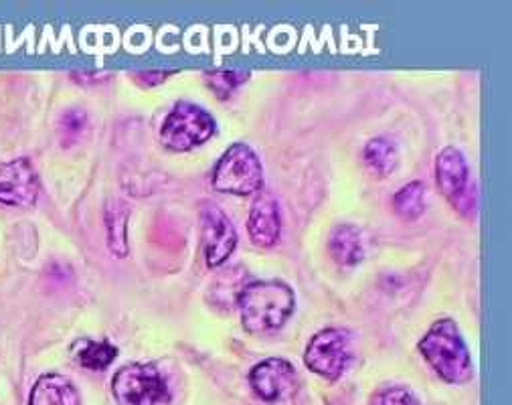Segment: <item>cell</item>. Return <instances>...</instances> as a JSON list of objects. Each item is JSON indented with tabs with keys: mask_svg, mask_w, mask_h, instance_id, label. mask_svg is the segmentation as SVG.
Returning a JSON list of instances; mask_svg holds the SVG:
<instances>
[{
	"mask_svg": "<svg viewBox=\"0 0 512 405\" xmlns=\"http://www.w3.org/2000/svg\"><path fill=\"white\" fill-rule=\"evenodd\" d=\"M365 165L377 177H387L397 167V148L391 140L379 136L367 142L363 150Z\"/></svg>",
	"mask_w": 512,
	"mask_h": 405,
	"instance_id": "14",
	"label": "cell"
},
{
	"mask_svg": "<svg viewBox=\"0 0 512 405\" xmlns=\"http://www.w3.org/2000/svg\"><path fill=\"white\" fill-rule=\"evenodd\" d=\"M247 77H249V71H213V73H207V84L221 100H225L235 88L243 84Z\"/></svg>",
	"mask_w": 512,
	"mask_h": 405,
	"instance_id": "18",
	"label": "cell"
},
{
	"mask_svg": "<svg viewBox=\"0 0 512 405\" xmlns=\"http://www.w3.org/2000/svg\"><path fill=\"white\" fill-rule=\"evenodd\" d=\"M39 197V177L29 158L0 165V203L11 207H33Z\"/></svg>",
	"mask_w": 512,
	"mask_h": 405,
	"instance_id": "9",
	"label": "cell"
},
{
	"mask_svg": "<svg viewBox=\"0 0 512 405\" xmlns=\"http://www.w3.org/2000/svg\"><path fill=\"white\" fill-rule=\"evenodd\" d=\"M118 355V349L108 341H81L77 347V363L85 369L102 371Z\"/></svg>",
	"mask_w": 512,
	"mask_h": 405,
	"instance_id": "17",
	"label": "cell"
},
{
	"mask_svg": "<svg viewBox=\"0 0 512 405\" xmlns=\"http://www.w3.org/2000/svg\"><path fill=\"white\" fill-rule=\"evenodd\" d=\"M425 201H428V189L421 181H411L401 187L393 197V209L401 219H417L425 211Z\"/></svg>",
	"mask_w": 512,
	"mask_h": 405,
	"instance_id": "15",
	"label": "cell"
},
{
	"mask_svg": "<svg viewBox=\"0 0 512 405\" xmlns=\"http://www.w3.org/2000/svg\"><path fill=\"white\" fill-rule=\"evenodd\" d=\"M237 304L243 329L264 335L280 329L292 316L296 296L294 290L280 280H258L243 288Z\"/></svg>",
	"mask_w": 512,
	"mask_h": 405,
	"instance_id": "1",
	"label": "cell"
},
{
	"mask_svg": "<svg viewBox=\"0 0 512 405\" xmlns=\"http://www.w3.org/2000/svg\"><path fill=\"white\" fill-rule=\"evenodd\" d=\"M280 231H282L280 207L270 193H262L251 205L247 233L255 246L270 248L280 239Z\"/></svg>",
	"mask_w": 512,
	"mask_h": 405,
	"instance_id": "11",
	"label": "cell"
},
{
	"mask_svg": "<svg viewBox=\"0 0 512 405\" xmlns=\"http://www.w3.org/2000/svg\"><path fill=\"white\" fill-rule=\"evenodd\" d=\"M436 177L442 195L462 215H472L476 207V191L470 177L466 156L456 146H446L436 158Z\"/></svg>",
	"mask_w": 512,
	"mask_h": 405,
	"instance_id": "6",
	"label": "cell"
},
{
	"mask_svg": "<svg viewBox=\"0 0 512 405\" xmlns=\"http://www.w3.org/2000/svg\"><path fill=\"white\" fill-rule=\"evenodd\" d=\"M328 250L336 264L340 266H357L365 258L363 235L357 225L340 223L332 229L328 239Z\"/></svg>",
	"mask_w": 512,
	"mask_h": 405,
	"instance_id": "12",
	"label": "cell"
},
{
	"mask_svg": "<svg viewBox=\"0 0 512 405\" xmlns=\"http://www.w3.org/2000/svg\"><path fill=\"white\" fill-rule=\"evenodd\" d=\"M419 351L444 381L466 383L472 379L470 349L454 320L442 318L434 322L419 341Z\"/></svg>",
	"mask_w": 512,
	"mask_h": 405,
	"instance_id": "2",
	"label": "cell"
},
{
	"mask_svg": "<svg viewBox=\"0 0 512 405\" xmlns=\"http://www.w3.org/2000/svg\"><path fill=\"white\" fill-rule=\"evenodd\" d=\"M245 270L243 268H229L227 272L219 274V278L215 280V284L211 286V300L221 306V308H229L231 304H235L245 288Z\"/></svg>",
	"mask_w": 512,
	"mask_h": 405,
	"instance_id": "16",
	"label": "cell"
},
{
	"mask_svg": "<svg viewBox=\"0 0 512 405\" xmlns=\"http://www.w3.org/2000/svg\"><path fill=\"white\" fill-rule=\"evenodd\" d=\"M353 361V341L347 329H324L306 347L304 363L324 379H338Z\"/></svg>",
	"mask_w": 512,
	"mask_h": 405,
	"instance_id": "5",
	"label": "cell"
},
{
	"mask_svg": "<svg viewBox=\"0 0 512 405\" xmlns=\"http://www.w3.org/2000/svg\"><path fill=\"white\" fill-rule=\"evenodd\" d=\"M201 237L209 268L223 266L237 246V231L231 219L211 201L201 203Z\"/></svg>",
	"mask_w": 512,
	"mask_h": 405,
	"instance_id": "8",
	"label": "cell"
},
{
	"mask_svg": "<svg viewBox=\"0 0 512 405\" xmlns=\"http://www.w3.org/2000/svg\"><path fill=\"white\" fill-rule=\"evenodd\" d=\"M249 383L253 393L264 401H280L296 391L298 379L296 369L286 359H266L255 365L249 373Z\"/></svg>",
	"mask_w": 512,
	"mask_h": 405,
	"instance_id": "10",
	"label": "cell"
},
{
	"mask_svg": "<svg viewBox=\"0 0 512 405\" xmlns=\"http://www.w3.org/2000/svg\"><path fill=\"white\" fill-rule=\"evenodd\" d=\"M83 126H85V114L81 110H67L61 116L59 132H61L65 142H71V140H75L81 134Z\"/></svg>",
	"mask_w": 512,
	"mask_h": 405,
	"instance_id": "20",
	"label": "cell"
},
{
	"mask_svg": "<svg viewBox=\"0 0 512 405\" xmlns=\"http://www.w3.org/2000/svg\"><path fill=\"white\" fill-rule=\"evenodd\" d=\"M371 405H419V401L407 387H387L375 395Z\"/></svg>",
	"mask_w": 512,
	"mask_h": 405,
	"instance_id": "19",
	"label": "cell"
},
{
	"mask_svg": "<svg viewBox=\"0 0 512 405\" xmlns=\"http://www.w3.org/2000/svg\"><path fill=\"white\" fill-rule=\"evenodd\" d=\"M118 405H158L168 399V389L152 365H126L112 379Z\"/></svg>",
	"mask_w": 512,
	"mask_h": 405,
	"instance_id": "7",
	"label": "cell"
},
{
	"mask_svg": "<svg viewBox=\"0 0 512 405\" xmlns=\"http://www.w3.org/2000/svg\"><path fill=\"white\" fill-rule=\"evenodd\" d=\"M215 128L217 124L207 110L189 102H179L168 112L160 128V140L170 150L185 152L207 142L215 134Z\"/></svg>",
	"mask_w": 512,
	"mask_h": 405,
	"instance_id": "4",
	"label": "cell"
},
{
	"mask_svg": "<svg viewBox=\"0 0 512 405\" xmlns=\"http://www.w3.org/2000/svg\"><path fill=\"white\" fill-rule=\"evenodd\" d=\"M29 405H81V399L75 385L67 377L47 373L37 379Z\"/></svg>",
	"mask_w": 512,
	"mask_h": 405,
	"instance_id": "13",
	"label": "cell"
},
{
	"mask_svg": "<svg viewBox=\"0 0 512 405\" xmlns=\"http://www.w3.org/2000/svg\"><path fill=\"white\" fill-rule=\"evenodd\" d=\"M264 185V167L251 146L235 142L219 158L213 171V187L229 195H253Z\"/></svg>",
	"mask_w": 512,
	"mask_h": 405,
	"instance_id": "3",
	"label": "cell"
}]
</instances>
